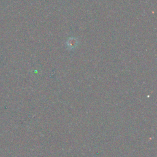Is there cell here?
Returning <instances> with one entry per match:
<instances>
[{
	"label": "cell",
	"mask_w": 157,
	"mask_h": 157,
	"mask_svg": "<svg viewBox=\"0 0 157 157\" xmlns=\"http://www.w3.org/2000/svg\"><path fill=\"white\" fill-rule=\"evenodd\" d=\"M67 45L69 49H73L77 45V41L75 40V38H69L67 42Z\"/></svg>",
	"instance_id": "1"
}]
</instances>
